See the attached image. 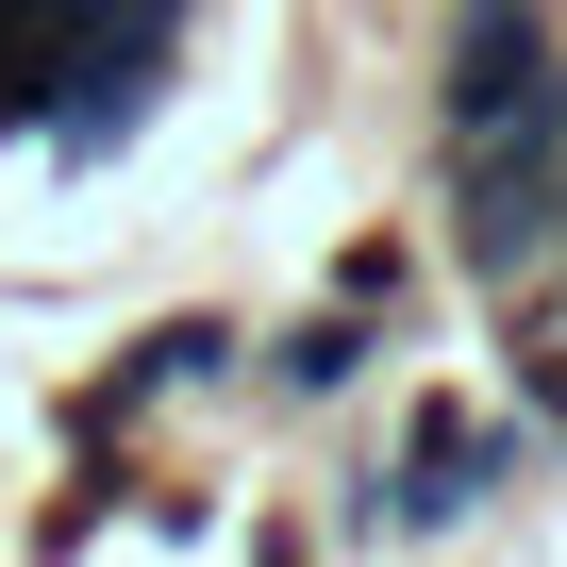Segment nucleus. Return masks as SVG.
<instances>
[{
	"label": "nucleus",
	"instance_id": "nucleus-4",
	"mask_svg": "<svg viewBox=\"0 0 567 567\" xmlns=\"http://www.w3.org/2000/svg\"><path fill=\"white\" fill-rule=\"evenodd\" d=\"M267 384H284V401H351V384H368V301H318L301 334L267 351Z\"/></svg>",
	"mask_w": 567,
	"mask_h": 567
},
{
	"label": "nucleus",
	"instance_id": "nucleus-6",
	"mask_svg": "<svg viewBox=\"0 0 567 567\" xmlns=\"http://www.w3.org/2000/svg\"><path fill=\"white\" fill-rule=\"evenodd\" d=\"M550 234H567V167H550Z\"/></svg>",
	"mask_w": 567,
	"mask_h": 567
},
{
	"label": "nucleus",
	"instance_id": "nucleus-1",
	"mask_svg": "<svg viewBox=\"0 0 567 567\" xmlns=\"http://www.w3.org/2000/svg\"><path fill=\"white\" fill-rule=\"evenodd\" d=\"M550 167H567V84H534L517 117L451 134V234H467V267H484V284L550 250Z\"/></svg>",
	"mask_w": 567,
	"mask_h": 567
},
{
	"label": "nucleus",
	"instance_id": "nucleus-3",
	"mask_svg": "<svg viewBox=\"0 0 567 567\" xmlns=\"http://www.w3.org/2000/svg\"><path fill=\"white\" fill-rule=\"evenodd\" d=\"M534 84H567V34H550V0H451V68H434V101H451V134H484V117H517Z\"/></svg>",
	"mask_w": 567,
	"mask_h": 567
},
{
	"label": "nucleus",
	"instance_id": "nucleus-2",
	"mask_svg": "<svg viewBox=\"0 0 567 567\" xmlns=\"http://www.w3.org/2000/svg\"><path fill=\"white\" fill-rule=\"evenodd\" d=\"M501 467H517V417H484V401H417V434H401V467H384L368 534H451Z\"/></svg>",
	"mask_w": 567,
	"mask_h": 567
},
{
	"label": "nucleus",
	"instance_id": "nucleus-5",
	"mask_svg": "<svg viewBox=\"0 0 567 567\" xmlns=\"http://www.w3.org/2000/svg\"><path fill=\"white\" fill-rule=\"evenodd\" d=\"M534 401H550V417H567V351H534Z\"/></svg>",
	"mask_w": 567,
	"mask_h": 567
}]
</instances>
